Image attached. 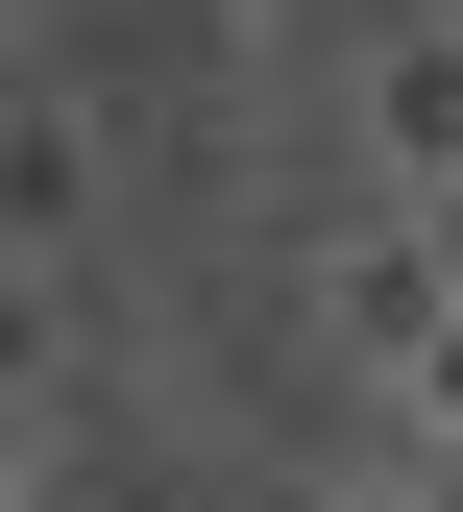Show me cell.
<instances>
[{"label": "cell", "mask_w": 463, "mask_h": 512, "mask_svg": "<svg viewBox=\"0 0 463 512\" xmlns=\"http://www.w3.org/2000/svg\"><path fill=\"white\" fill-rule=\"evenodd\" d=\"M269 317H293V366H317V391L390 439V415L439 391V342H463V220H390V196H342V220L269 269Z\"/></svg>", "instance_id": "obj_1"}, {"label": "cell", "mask_w": 463, "mask_h": 512, "mask_svg": "<svg viewBox=\"0 0 463 512\" xmlns=\"http://www.w3.org/2000/svg\"><path fill=\"white\" fill-rule=\"evenodd\" d=\"M342 171H366L390 220H463V0L342 25Z\"/></svg>", "instance_id": "obj_2"}, {"label": "cell", "mask_w": 463, "mask_h": 512, "mask_svg": "<svg viewBox=\"0 0 463 512\" xmlns=\"http://www.w3.org/2000/svg\"><path fill=\"white\" fill-rule=\"evenodd\" d=\"M0 244H25L49 293L122 244V98L98 74H25V122H0Z\"/></svg>", "instance_id": "obj_3"}, {"label": "cell", "mask_w": 463, "mask_h": 512, "mask_svg": "<svg viewBox=\"0 0 463 512\" xmlns=\"http://www.w3.org/2000/svg\"><path fill=\"white\" fill-rule=\"evenodd\" d=\"M171 74H195V122H269V74H293V0H171Z\"/></svg>", "instance_id": "obj_4"}, {"label": "cell", "mask_w": 463, "mask_h": 512, "mask_svg": "<svg viewBox=\"0 0 463 512\" xmlns=\"http://www.w3.org/2000/svg\"><path fill=\"white\" fill-rule=\"evenodd\" d=\"M293 512H463L439 439H342V464H293Z\"/></svg>", "instance_id": "obj_5"}, {"label": "cell", "mask_w": 463, "mask_h": 512, "mask_svg": "<svg viewBox=\"0 0 463 512\" xmlns=\"http://www.w3.org/2000/svg\"><path fill=\"white\" fill-rule=\"evenodd\" d=\"M0 512H98V415H25V439H0Z\"/></svg>", "instance_id": "obj_6"}]
</instances>
